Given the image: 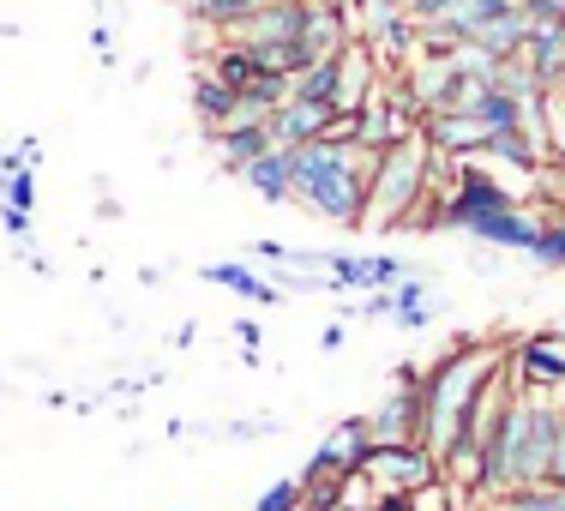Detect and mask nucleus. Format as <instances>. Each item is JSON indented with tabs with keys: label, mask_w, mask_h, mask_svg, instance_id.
I'll return each instance as SVG.
<instances>
[{
	"label": "nucleus",
	"mask_w": 565,
	"mask_h": 511,
	"mask_svg": "<svg viewBox=\"0 0 565 511\" xmlns=\"http://www.w3.org/2000/svg\"><path fill=\"white\" fill-rule=\"evenodd\" d=\"M427 187H434V151H427V139L422 132H415V139H397L392 151L380 157V169H373L367 228H403L409 211L422 205Z\"/></svg>",
	"instance_id": "3"
},
{
	"label": "nucleus",
	"mask_w": 565,
	"mask_h": 511,
	"mask_svg": "<svg viewBox=\"0 0 565 511\" xmlns=\"http://www.w3.org/2000/svg\"><path fill=\"white\" fill-rule=\"evenodd\" d=\"M355 265H361V289H397L403 277H409V272L392 259V253H361Z\"/></svg>",
	"instance_id": "25"
},
{
	"label": "nucleus",
	"mask_w": 565,
	"mask_h": 511,
	"mask_svg": "<svg viewBox=\"0 0 565 511\" xmlns=\"http://www.w3.org/2000/svg\"><path fill=\"white\" fill-rule=\"evenodd\" d=\"M265 0H193V12H199V24H211V31H235V24H247L253 12H259Z\"/></svg>",
	"instance_id": "24"
},
{
	"label": "nucleus",
	"mask_w": 565,
	"mask_h": 511,
	"mask_svg": "<svg viewBox=\"0 0 565 511\" xmlns=\"http://www.w3.org/2000/svg\"><path fill=\"white\" fill-rule=\"evenodd\" d=\"M235 338L247 343V361H259V326H253V319H241V326H235Z\"/></svg>",
	"instance_id": "31"
},
{
	"label": "nucleus",
	"mask_w": 565,
	"mask_h": 511,
	"mask_svg": "<svg viewBox=\"0 0 565 511\" xmlns=\"http://www.w3.org/2000/svg\"><path fill=\"white\" fill-rule=\"evenodd\" d=\"M392 301H397V326L403 331H422L427 326V319H434V301H427V284H422V277H403V284L392 289Z\"/></svg>",
	"instance_id": "23"
},
{
	"label": "nucleus",
	"mask_w": 565,
	"mask_h": 511,
	"mask_svg": "<svg viewBox=\"0 0 565 511\" xmlns=\"http://www.w3.org/2000/svg\"><path fill=\"white\" fill-rule=\"evenodd\" d=\"M301 500H307L301 476H282V481H271V488L259 493V505H253V511H301Z\"/></svg>",
	"instance_id": "27"
},
{
	"label": "nucleus",
	"mask_w": 565,
	"mask_h": 511,
	"mask_svg": "<svg viewBox=\"0 0 565 511\" xmlns=\"http://www.w3.org/2000/svg\"><path fill=\"white\" fill-rule=\"evenodd\" d=\"M535 228H542V223H535L530 211L518 205V211H500V217H476V223L463 228V235L488 241V247H511V253H530V247H535Z\"/></svg>",
	"instance_id": "13"
},
{
	"label": "nucleus",
	"mask_w": 565,
	"mask_h": 511,
	"mask_svg": "<svg viewBox=\"0 0 565 511\" xmlns=\"http://www.w3.org/2000/svg\"><path fill=\"white\" fill-rule=\"evenodd\" d=\"M205 284H217V289H235L241 301H259V307H277V284H265L259 272H247V265H205Z\"/></svg>",
	"instance_id": "18"
},
{
	"label": "nucleus",
	"mask_w": 565,
	"mask_h": 511,
	"mask_svg": "<svg viewBox=\"0 0 565 511\" xmlns=\"http://www.w3.org/2000/svg\"><path fill=\"white\" fill-rule=\"evenodd\" d=\"M530 259H535V265H547V272H565V217H554V223L535 228Z\"/></svg>",
	"instance_id": "26"
},
{
	"label": "nucleus",
	"mask_w": 565,
	"mask_h": 511,
	"mask_svg": "<svg viewBox=\"0 0 565 511\" xmlns=\"http://www.w3.org/2000/svg\"><path fill=\"white\" fill-rule=\"evenodd\" d=\"M518 61L542 78V91H559L565 85V31H530Z\"/></svg>",
	"instance_id": "16"
},
{
	"label": "nucleus",
	"mask_w": 565,
	"mask_h": 511,
	"mask_svg": "<svg viewBox=\"0 0 565 511\" xmlns=\"http://www.w3.org/2000/svg\"><path fill=\"white\" fill-rule=\"evenodd\" d=\"M523 43H530V12H523V0L505 12V19H493L488 31L476 36V49H481V55H493L500 66H505V61H518V55H523Z\"/></svg>",
	"instance_id": "17"
},
{
	"label": "nucleus",
	"mask_w": 565,
	"mask_h": 511,
	"mask_svg": "<svg viewBox=\"0 0 565 511\" xmlns=\"http://www.w3.org/2000/svg\"><path fill=\"white\" fill-rule=\"evenodd\" d=\"M554 193H559V205H565V157H559V169H554Z\"/></svg>",
	"instance_id": "33"
},
{
	"label": "nucleus",
	"mask_w": 565,
	"mask_h": 511,
	"mask_svg": "<svg viewBox=\"0 0 565 511\" xmlns=\"http://www.w3.org/2000/svg\"><path fill=\"white\" fill-rule=\"evenodd\" d=\"M469 115H476L488 132H511V127H523V103L511 97V91H500V85L481 91V97L469 103Z\"/></svg>",
	"instance_id": "20"
},
{
	"label": "nucleus",
	"mask_w": 565,
	"mask_h": 511,
	"mask_svg": "<svg viewBox=\"0 0 565 511\" xmlns=\"http://www.w3.org/2000/svg\"><path fill=\"white\" fill-rule=\"evenodd\" d=\"M361 319H392L397 313V301H392V289H367V301L355 307Z\"/></svg>",
	"instance_id": "30"
},
{
	"label": "nucleus",
	"mask_w": 565,
	"mask_h": 511,
	"mask_svg": "<svg viewBox=\"0 0 565 511\" xmlns=\"http://www.w3.org/2000/svg\"><path fill=\"white\" fill-rule=\"evenodd\" d=\"M422 380H427L422 368H397V392L367 415L380 446H397V439H422L427 434V392H422Z\"/></svg>",
	"instance_id": "6"
},
{
	"label": "nucleus",
	"mask_w": 565,
	"mask_h": 511,
	"mask_svg": "<svg viewBox=\"0 0 565 511\" xmlns=\"http://www.w3.org/2000/svg\"><path fill=\"white\" fill-rule=\"evenodd\" d=\"M331 120H338V109H326V103H301V97H289L282 109L265 115V132H271V145H282V151H301V145H319V139H326Z\"/></svg>",
	"instance_id": "10"
},
{
	"label": "nucleus",
	"mask_w": 565,
	"mask_h": 511,
	"mask_svg": "<svg viewBox=\"0 0 565 511\" xmlns=\"http://www.w3.org/2000/svg\"><path fill=\"white\" fill-rule=\"evenodd\" d=\"M241 181L253 187V193L265 199V205H282V199H295V151H282V145H271V151L259 157V163L241 169Z\"/></svg>",
	"instance_id": "12"
},
{
	"label": "nucleus",
	"mask_w": 565,
	"mask_h": 511,
	"mask_svg": "<svg viewBox=\"0 0 565 511\" xmlns=\"http://www.w3.org/2000/svg\"><path fill=\"white\" fill-rule=\"evenodd\" d=\"M289 97H295V78L289 73H259L247 91H241V120H265L271 109H282Z\"/></svg>",
	"instance_id": "19"
},
{
	"label": "nucleus",
	"mask_w": 565,
	"mask_h": 511,
	"mask_svg": "<svg viewBox=\"0 0 565 511\" xmlns=\"http://www.w3.org/2000/svg\"><path fill=\"white\" fill-rule=\"evenodd\" d=\"M530 31H565V0H523Z\"/></svg>",
	"instance_id": "28"
},
{
	"label": "nucleus",
	"mask_w": 565,
	"mask_h": 511,
	"mask_svg": "<svg viewBox=\"0 0 565 511\" xmlns=\"http://www.w3.org/2000/svg\"><path fill=\"white\" fill-rule=\"evenodd\" d=\"M559 493H565V488H559Z\"/></svg>",
	"instance_id": "34"
},
{
	"label": "nucleus",
	"mask_w": 565,
	"mask_h": 511,
	"mask_svg": "<svg viewBox=\"0 0 565 511\" xmlns=\"http://www.w3.org/2000/svg\"><path fill=\"white\" fill-rule=\"evenodd\" d=\"M373 91H380L373 43H367V36H349V43L338 49V115H361Z\"/></svg>",
	"instance_id": "9"
},
{
	"label": "nucleus",
	"mask_w": 565,
	"mask_h": 511,
	"mask_svg": "<svg viewBox=\"0 0 565 511\" xmlns=\"http://www.w3.org/2000/svg\"><path fill=\"white\" fill-rule=\"evenodd\" d=\"M307 24V0H265L247 24H235V43H295Z\"/></svg>",
	"instance_id": "11"
},
{
	"label": "nucleus",
	"mask_w": 565,
	"mask_h": 511,
	"mask_svg": "<svg viewBox=\"0 0 565 511\" xmlns=\"http://www.w3.org/2000/svg\"><path fill=\"white\" fill-rule=\"evenodd\" d=\"M193 115H199V127L217 139L223 127H235V120H241V97H235L228 85H217L211 73H199V78H193Z\"/></svg>",
	"instance_id": "14"
},
{
	"label": "nucleus",
	"mask_w": 565,
	"mask_h": 511,
	"mask_svg": "<svg viewBox=\"0 0 565 511\" xmlns=\"http://www.w3.org/2000/svg\"><path fill=\"white\" fill-rule=\"evenodd\" d=\"M319 349H331V355H338V349H343V326H326V331H319Z\"/></svg>",
	"instance_id": "32"
},
{
	"label": "nucleus",
	"mask_w": 565,
	"mask_h": 511,
	"mask_svg": "<svg viewBox=\"0 0 565 511\" xmlns=\"http://www.w3.org/2000/svg\"><path fill=\"white\" fill-rule=\"evenodd\" d=\"M511 7H518V0H463V7H451V12H446V24H451L457 36H463V43H476V36L488 31L493 19H505Z\"/></svg>",
	"instance_id": "21"
},
{
	"label": "nucleus",
	"mask_w": 565,
	"mask_h": 511,
	"mask_svg": "<svg viewBox=\"0 0 565 511\" xmlns=\"http://www.w3.org/2000/svg\"><path fill=\"white\" fill-rule=\"evenodd\" d=\"M295 97L301 103H326V109H338V55L313 61L301 78H295Z\"/></svg>",
	"instance_id": "22"
},
{
	"label": "nucleus",
	"mask_w": 565,
	"mask_h": 511,
	"mask_svg": "<svg viewBox=\"0 0 565 511\" xmlns=\"http://www.w3.org/2000/svg\"><path fill=\"white\" fill-rule=\"evenodd\" d=\"M500 368H505V349H500V343H488V338H457L446 355L427 368V380H422V392H427V434H422V446L446 451L451 434H457V415H463L469 403L488 392V380H493Z\"/></svg>",
	"instance_id": "2"
},
{
	"label": "nucleus",
	"mask_w": 565,
	"mask_h": 511,
	"mask_svg": "<svg viewBox=\"0 0 565 511\" xmlns=\"http://www.w3.org/2000/svg\"><path fill=\"white\" fill-rule=\"evenodd\" d=\"M373 422L367 415H349V422H338L326 439H319V451L307 457V469H301V488H326V481H343V476H355L361 464L373 457Z\"/></svg>",
	"instance_id": "5"
},
{
	"label": "nucleus",
	"mask_w": 565,
	"mask_h": 511,
	"mask_svg": "<svg viewBox=\"0 0 565 511\" xmlns=\"http://www.w3.org/2000/svg\"><path fill=\"white\" fill-rule=\"evenodd\" d=\"M511 373L523 392H565V338L559 331H535L511 349Z\"/></svg>",
	"instance_id": "7"
},
{
	"label": "nucleus",
	"mask_w": 565,
	"mask_h": 511,
	"mask_svg": "<svg viewBox=\"0 0 565 511\" xmlns=\"http://www.w3.org/2000/svg\"><path fill=\"white\" fill-rule=\"evenodd\" d=\"M271 151V132H265V120H235V127L217 132V157L228 174H241L247 163H259V157Z\"/></svg>",
	"instance_id": "15"
},
{
	"label": "nucleus",
	"mask_w": 565,
	"mask_h": 511,
	"mask_svg": "<svg viewBox=\"0 0 565 511\" xmlns=\"http://www.w3.org/2000/svg\"><path fill=\"white\" fill-rule=\"evenodd\" d=\"M361 476L373 481V493H427L446 481L439 451L422 439H397V446H373V457L361 464Z\"/></svg>",
	"instance_id": "4"
},
{
	"label": "nucleus",
	"mask_w": 565,
	"mask_h": 511,
	"mask_svg": "<svg viewBox=\"0 0 565 511\" xmlns=\"http://www.w3.org/2000/svg\"><path fill=\"white\" fill-rule=\"evenodd\" d=\"M547 145H554V157H565V85L547 91Z\"/></svg>",
	"instance_id": "29"
},
{
	"label": "nucleus",
	"mask_w": 565,
	"mask_h": 511,
	"mask_svg": "<svg viewBox=\"0 0 565 511\" xmlns=\"http://www.w3.org/2000/svg\"><path fill=\"white\" fill-rule=\"evenodd\" d=\"M422 139H427V151H439V157H488V127H481L469 109H434V115H422Z\"/></svg>",
	"instance_id": "8"
},
{
	"label": "nucleus",
	"mask_w": 565,
	"mask_h": 511,
	"mask_svg": "<svg viewBox=\"0 0 565 511\" xmlns=\"http://www.w3.org/2000/svg\"><path fill=\"white\" fill-rule=\"evenodd\" d=\"M385 151H361V145H301L295 151V199L313 217H331L343 228H367V193H373V169Z\"/></svg>",
	"instance_id": "1"
}]
</instances>
